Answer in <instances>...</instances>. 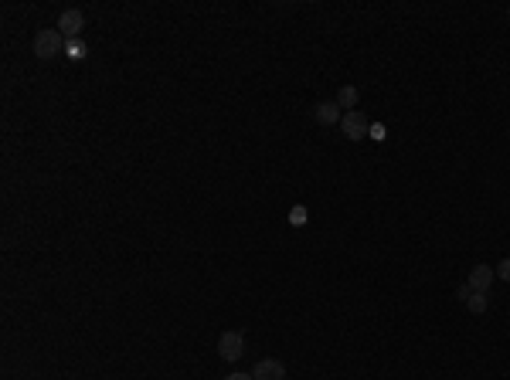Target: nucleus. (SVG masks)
I'll return each mask as SVG.
<instances>
[{
  "label": "nucleus",
  "mask_w": 510,
  "mask_h": 380,
  "mask_svg": "<svg viewBox=\"0 0 510 380\" xmlns=\"http://www.w3.org/2000/svg\"><path fill=\"white\" fill-rule=\"evenodd\" d=\"M466 305H470V312H476V316H480V312H487V292H473L470 299H466Z\"/></svg>",
  "instance_id": "9d476101"
},
{
  "label": "nucleus",
  "mask_w": 510,
  "mask_h": 380,
  "mask_svg": "<svg viewBox=\"0 0 510 380\" xmlns=\"http://www.w3.org/2000/svg\"><path fill=\"white\" fill-rule=\"evenodd\" d=\"M507 18H510V7H507Z\"/></svg>",
  "instance_id": "dca6fc26"
},
{
  "label": "nucleus",
  "mask_w": 510,
  "mask_h": 380,
  "mask_svg": "<svg viewBox=\"0 0 510 380\" xmlns=\"http://www.w3.org/2000/svg\"><path fill=\"white\" fill-rule=\"evenodd\" d=\"M89 55V44L82 38H68V44H65V58H72V61H82V58Z\"/></svg>",
  "instance_id": "6e6552de"
},
{
  "label": "nucleus",
  "mask_w": 510,
  "mask_h": 380,
  "mask_svg": "<svg viewBox=\"0 0 510 380\" xmlns=\"http://www.w3.org/2000/svg\"><path fill=\"white\" fill-rule=\"evenodd\" d=\"M218 353H221V360H228V363L242 360V353H245V336H242L238 329L221 333V340H218Z\"/></svg>",
  "instance_id": "f03ea898"
},
{
  "label": "nucleus",
  "mask_w": 510,
  "mask_h": 380,
  "mask_svg": "<svg viewBox=\"0 0 510 380\" xmlns=\"http://www.w3.org/2000/svg\"><path fill=\"white\" fill-rule=\"evenodd\" d=\"M493 272H497V279H504V282H510V258H504V262H500V265L493 268Z\"/></svg>",
  "instance_id": "f8f14e48"
},
{
  "label": "nucleus",
  "mask_w": 510,
  "mask_h": 380,
  "mask_svg": "<svg viewBox=\"0 0 510 380\" xmlns=\"http://www.w3.org/2000/svg\"><path fill=\"white\" fill-rule=\"evenodd\" d=\"M65 44H68V38L61 34L58 27H41L38 34H35V55L41 61H51V58L65 55Z\"/></svg>",
  "instance_id": "f257e3e1"
},
{
  "label": "nucleus",
  "mask_w": 510,
  "mask_h": 380,
  "mask_svg": "<svg viewBox=\"0 0 510 380\" xmlns=\"http://www.w3.org/2000/svg\"><path fill=\"white\" fill-rule=\"evenodd\" d=\"M368 136H374V139H385V126H381V122H374L371 129H368Z\"/></svg>",
  "instance_id": "4468645a"
},
{
  "label": "nucleus",
  "mask_w": 510,
  "mask_h": 380,
  "mask_svg": "<svg viewBox=\"0 0 510 380\" xmlns=\"http://www.w3.org/2000/svg\"><path fill=\"white\" fill-rule=\"evenodd\" d=\"M225 380H255V377H252V374H228Z\"/></svg>",
  "instance_id": "2eb2a0df"
},
{
  "label": "nucleus",
  "mask_w": 510,
  "mask_h": 380,
  "mask_svg": "<svg viewBox=\"0 0 510 380\" xmlns=\"http://www.w3.org/2000/svg\"><path fill=\"white\" fill-rule=\"evenodd\" d=\"M82 27H85V14H82L79 7H68V11H61L58 31L65 34V38H79Z\"/></svg>",
  "instance_id": "20e7f679"
},
{
  "label": "nucleus",
  "mask_w": 510,
  "mask_h": 380,
  "mask_svg": "<svg viewBox=\"0 0 510 380\" xmlns=\"http://www.w3.org/2000/svg\"><path fill=\"white\" fill-rule=\"evenodd\" d=\"M470 296H473V289H470V285H459V289H456V299H459V303H466Z\"/></svg>",
  "instance_id": "ddd939ff"
},
{
  "label": "nucleus",
  "mask_w": 510,
  "mask_h": 380,
  "mask_svg": "<svg viewBox=\"0 0 510 380\" xmlns=\"http://www.w3.org/2000/svg\"><path fill=\"white\" fill-rule=\"evenodd\" d=\"M340 129H344L347 139H364L368 129H371V122H368V115L361 113V109H351V113H344V119H340Z\"/></svg>",
  "instance_id": "7ed1b4c3"
},
{
  "label": "nucleus",
  "mask_w": 510,
  "mask_h": 380,
  "mask_svg": "<svg viewBox=\"0 0 510 380\" xmlns=\"http://www.w3.org/2000/svg\"><path fill=\"white\" fill-rule=\"evenodd\" d=\"M290 224L303 228V224H306V208H293V210H290Z\"/></svg>",
  "instance_id": "9b49d317"
},
{
  "label": "nucleus",
  "mask_w": 510,
  "mask_h": 380,
  "mask_svg": "<svg viewBox=\"0 0 510 380\" xmlns=\"http://www.w3.org/2000/svg\"><path fill=\"white\" fill-rule=\"evenodd\" d=\"M493 279H497V272H493L490 265H473L470 268V289L473 292H490V285H493Z\"/></svg>",
  "instance_id": "423d86ee"
},
{
  "label": "nucleus",
  "mask_w": 510,
  "mask_h": 380,
  "mask_svg": "<svg viewBox=\"0 0 510 380\" xmlns=\"http://www.w3.org/2000/svg\"><path fill=\"white\" fill-rule=\"evenodd\" d=\"M252 377L255 380H286V367H282V360H259L252 367Z\"/></svg>",
  "instance_id": "39448f33"
},
{
  "label": "nucleus",
  "mask_w": 510,
  "mask_h": 380,
  "mask_svg": "<svg viewBox=\"0 0 510 380\" xmlns=\"http://www.w3.org/2000/svg\"><path fill=\"white\" fill-rule=\"evenodd\" d=\"M313 115H316V122H320V126H334V122H340V119H344L337 102H320Z\"/></svg>",
  "instance_id": "0eeeda50"
},
{
  "label": "nucleus",
  "mask_w": 510,
  "mask_h": 380,
  "mask_svg": "<svg viewBox=\"0 0 510 380\" xmlns=\"http://www.w3.org/2000/svg\"><path fill=\"white\" fill-rule=\"evenodd\" d=\"M357 89H354V85H344V89H340V92H337V106H340V109H347V113H351L354 106H357Z\"/></svg>",
  "instance_id": "1a4fd4ad"
}]
</instances>
